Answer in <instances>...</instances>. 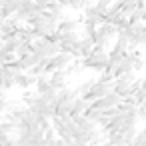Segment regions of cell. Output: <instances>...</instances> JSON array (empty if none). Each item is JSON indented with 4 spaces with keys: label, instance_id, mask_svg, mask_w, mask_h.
<instances>
[{
    "label": "cell",
    "instance_id": "1",
    "mask_svg": "<svg viewBox=\"0 0 146 146\" xmlns=\"http://www.w3.org/2000/svg\"><path fill=\"white\" fill-rule=\"evenodd\" d=\"M106 64H108V52H106V48H102L98 44H94L92 50H90V54L82 58V66L90 68L94 72H104Z\"/></svg>",
    "mask_w": 146,
    "mask_h": 146
},
{
    "label": "cell",
    "instance_id": "2",
    "mask_svg": "<svg viewBox=\"0 0 146 146\" xmlns=\"http://www.w3.org/2000/svg\"><path fill=\"white\" fill-rule=\"evenodd\" d=\"M80 38H82V36H80L76 30L58 32V34H56V40L60 42L62 50H66V52H70V54H74V56H78V42H80Z\"/></svg>",
    "mask_w": 146,
    "mask_h": 146
},
{
    "label": "cell",
    "instance_id": "3",
    "mask_svg": "<svg viewBox=\"0 0 146 146\" xmlns=\"http://www.w3.org/2000/svg\"><path fill=\"white\" fill-rule=\"evenodd\" d=\"M114 90V78L110 80V78H98V80H94V84H92V88H90V92H88V100H94V98H102V96H106L108 92H112Z\"/></svg>",
    "mask_w": 146,
    "mask_h": 146
},
{
    "label": "cell",
    "instance_id": "4",
    "mask_svg": "<svg viewBox=\"0 0 146 146\" xmlns=\"http://www.w3.org/2000/svg\"><path fill=\"white\" fill-rule=\"evenodd\" d=\"M72 58H74V54H70V52H66V50H60L58 54H54L52 58H48L46 74H50V72H54V70H62V68H66V66L72 62Z\"/></svg>",
    "mask_w": 146,
    "mask_h": 146
},
{
    "label": "cell",
    "instance_id": "5",
    "mask_svg": "<svg viewBox=\"0 0 146 146\" xmlns=\"http://www.w3.org/2000/svg\"><path fill=\"white\" fill-rule=\"evenodd\" d=\"M122 96L118 94V92H108L106 96H102V98H94V100H90V106L92 108H98V110H106V108H114V106H120L122 104Z\"/></svg>",
    "mask_w": 146,
    "mask_h": 146
},
{
    "label": "cell",
    "instance_id": "6",
    "mask_svg": "<svg viewBox=\"0 0 146 146\" xmlns=\"http://www.w3.org/2000/svg\"><path fill=\"white\" fill-rule=\"evenodd\" d=\"M132 82H136L134 72H126V74L116 76V78H114V92H118L120 96H124V94L128 92V88H130Z\"/></svg>",
    "mask_w": 146,
    "mask_h": 146
},
{
    "label": "cell",
    "instance_id": "7",
    "mask_svg": "<svg viewBox=\"0 0 146 146\" xmlns=\"http://www.w3.org/2000/svg\"><path fill=\"white\" fill-rule=\"evenodd\" d=\"M134 58H136V54H130V50L124 52L122 60H120L118 66L114 68V78L120 76V74H126V72H134Z\"/></svg>",
    "mask_w": 146,
    "mask_h": 146
},
{
    "label": "cell",
    "instance_id": "8",
    "mask_svg": "<svg viewBox=\"0 0 146 146\" xmlns=\"http://www.w3.org/2000/svg\"><path fill=\"white\" fill-rule=\"evenodd\" d=\"M32 84H36V76L30 74L28 70H22V72L16 74V88H20V90H28Z\"/></svg>",
    "mask_w": 146,
    "mask_h": 146
},
{
    "label": "cell",
    "instance_id": "9",
    "mask_svg": "<svg viewBox=\"0 0 146 146\" xmlns=\"http://www.w3.org/2000/svg\"><path fill=\"white\" fill-rule=\"evenodd\" d=\"M66 80H68V72L62 68V70H54V72H50V84L54 86V88H64L66 86Z\"/></svg>",
    "mask_w": 146,
    "mask_h": 146
},
{
    "label": "cell",
    "instance_id": "10",
    "mask_svg": "<svg viewBox=\"0 0 146 146\" xmlns=\"http://www.w3.org/2000/svg\"><path fill=\"white\" fill-rule=\"evenodd\" d=\"M90 108V100L84 98V96H76L74 98V104H72V116H78V114H86V110Z\"/></svg>",
    "mask_w": 146,
    "mask_h": 146
},
{
    "label": "cell",
    "instance_id": "11",
    "mask_svg": "<svg viewBox=\"0 0 146 146\" xmlns=\"http://www.w3.org/2000/svg\"><path fill=\"white\" fill-rule=\"evenodd\" d=\"M92 46H94L92 36H90V34L82 36V38H80V42H78V56H80V58L88 56V54H90V50H92Z\"/></svg>",
    "mask_w": 146,
    "mask_h": 146
},
{
    "label": "cell",
    "instance_id": "12",
    "mask_svg": "<svg viewBox=\"0 0 146 146\" xmlns=\"http://www.w3.org/2000/svg\"><path fill=\"white\" fill-rule=\"evenodd\" d=\"M36 92L38 94H44L52 84H50V74H40V76H36Z\"/></svg>",
    "mask_w": 146,
    "mask_h": 146
},
{
    "label": "cell",
    "instance_id": "13",
    "mask_svg": "<svg viewBox=\"0 0 146 146\" xmlns=\"http://www.w3.org/2000/svg\"><path fill=\"white\" fill-rule=\"evenodd\" d=\"M96 32H100V34H104V36H108V38H112L114 34H118V26L112 24V22H102V24L96 28Z\"/></svg>",
    "mask_w": 146,
    "mask_h": 146
},
{
    "label": "cell",
    "instance_id": "14",
    "mask_svg": "<svg viewBox=\"0 0 146 146\" xmlns=\"http://www.w3.org/2000/svg\"><path fill=\"white\" fill-rule=\"evenodd\" d=\"M78 20H58V24H56V28H58V32H68V30H76L78 28Z\"/></svg>",
    "mask_w": 146,
    "mask_h": 146
},
{
    "label": "cell",
    "instance_id": "15",
    "mask_svg": "<svg viewBox=\"0 0 146 146\" xmlns=\"http://www.w3.org/2000/svg\"><path fill=\"white\" fill-rule=\"evenodd\" d=\"M92 84H94V78L84 80V82L74 90V94H76V96H84V98H86V96H88V92H90V88H92Z\"/></svg>",
    "mask_w": 146,
    "mask_h": 146
},
{
    "label": "cell",
    "instance_id": "16",
    "mask_svg": "<svg viewBox=\"0 0 146 146\" xmlns=\"http://www.w3.org/2000/svg\"><path fill=\"white\" fill-rule=\"evenodd\" d=\"M114 52H128V38L126 36H116V44L112 46Z\"/></svg>",
    "mask_w": 146,
    "mask_h": 146
},
{
    "label": "cell",
    "instance_id": "17",
    "mask_svg": "<svg viewBox=\"0 0 146 146\" xmlns=\"http://www.w3.org/2000/svg\"><path fill=\"white\" fill-rule=\"evenodd\" d=\"M16 104H18V102H14V100H10V98L0 100V112H2V114H6V112L14 110V108H16Z\"/></svg>",
    "mask_w": 146,
    "mask_h": 146
},
{
    "label": "cell",
    "instance_id": "18",
    "mask_svg": "<svg viewBox=\"0 0 146 146\" xmlns=\"http://www.w3.org/2000/svg\"><path fill=\"white\" fill-rule=\"evenodd\" d=\"M90 36H92L94 44H98V46H102V48H106V46H108V42H110V38H108V36H104V34H100V32H94V34H90Z\"/></svg>",
    "mask_w": 146,
    "mask_h": 146
},
{
    "label": "cell",
    "instance_id": "19",
    "mask_svg": "<svg viewBox=\"0 0 146 146\" xmlns=\"http://www.w3.org/2000/svg\"><path fill=\"white\" fill-rule=\"evenodd\" d=\"M110 6H112V0H96V8L100 14H106L110 10Z\"/></svg>",
    "mask_w": 146,
    "mask_h": 146
},
{
    "label": "cell",
    "instance_id": "20",
    "mask_svg": "<svg viewBox=\"0 0 146 146\" xmlns=\"http://www.w3.org/2000/svg\"><path fill=\"white\" fill-rule=\"evenodd\" d=\"M16 58V52H8V50H2V48H0V60H2L4 64L6 62H12Z\"/></svg>",
    "mask_w": 146,
    "mask_h": 146
},
{
    "label": "cell",
    "instance_id": "21",
    "mask_svg": "<svg viewBox=\"0 0 146 146\" xmlns=\"http://www.w3.org/2000/svg\"><path fill=\"white\" fill-rule=\"evenodd\" d=\"M68 8L82 10V8H84V2H82V0H68Z\"/></svg>",
    "mask_w": 146,
    "mask_h": 146
},
{
    "label": "cell",
    "instance_id": "22",
    "mask_svg": "<svg viewBox=\"0 0 146 146\" xmlns=\"http://www.w3.org/2000/svg\"><path fill=\"white\" fill-rule=\"evenodd\" d=\"M42 146H56V136H44Z\"/></svg>",
    "mask_w": 146,
    "mask_h": 146
},
{
    "label": "cell",
    "instance_id": "23",
    "mask_svg": "<svg viewBox=\"0 0 146 146\" xmlns=\"http://www.w3.org/2000/svg\"><path fill=\"white\" fill-rule=\"evenodd\" d=\"M144 68V60L136 54V58H134V70H142Z\"/></svg>",
    "mask_w": 146,
    "mask_h": 146
},
{
    "label": "cell",
    "instance_id": "24",
    "mask_svg": "<svg viewBox=\"0 0 146 146\" xmlns=\"http://www.w3.org/2000/svg\"><path fill=\"white\" fill-rule=\"evenodd\" d=\"M140 116H142V118H146V100L140 104Z\"/></svg>",
    "mask_w": 146,
    "mask_h": 146
},
{
    "label": "cell",
    "instance_id": "25",
    "mask_svg": "<svg viewBox=\"0 0 146 146\" xmlns=\"http://www.w3.org/2000/svg\"><path fill=\"white\" fill-rule=\"evenodd\" d=\"M4 98H8V96H6V90L0 88V100H4Z\"/></svg>",
    "mask_w": 146,
    "mask_h": 146
},
{
    "label": "cell",
    "instance_id": "26",
    "mask_svg": "<svg viewBox=\"0 0 146 146\" xmlns=\"http://www.w3.org/2000/svg\"><path fill=\"white\" fill-rule=\"evenodd\" d=\"M140 84H142V88H146V76H144V78L140 80Z\"/></svg>",
    "mask_w": 146,
    "mask_h": 146
},
{
    "label": "cell",
    "instance_id": "27",
    "mask_svg": "<svg viewBox=\"0 0 146 146\" xmlns=\"http://www.w3.org/2000/svg\"><path fill=\"white\" fill-rule=\"evenodd\" d=\"M4 2H6V0H0V8H2V6H4Z\"/></svg>",
    "mask_w": 146,
    "mask_h": 146
},
{
    "label": "cell",
    "instance_id": "28",
    "mask_svg": "<svg viewBox=\"0 0 146 146\" xmlns=\"http://www.w3.org/2000/svg\"><path fill=\"white\" fill-rule=\"evenodd\" d=\"M0 82H2V68H0Z\"/></svg>",
    "mask_w": 146,
    "mask_h": 146
},
{
    "label": "cell",
    "instance_id": "29",
    "mask_svg": "<svg viewBox=\"0 0 146 146\" xmlns=\"http://www.w3.org/2000/svg\"><path fill=\"white\" fill-rule=\"evenodd\" d=\"M82 2H84V4H86V2H90V0H82Z\"/></svg>",
    "mask_w": 146,
    "mask_h": 146
},
{
    "label": "cell",
    "instance_id": "30",
    "mask_svg": "<svg viewBox=\"0 0 146 146\" xmlns=\"http://www.w3.org/2000/svg\"><path fill=\"white\" fill-rule=\"evenodd\" d=\"M6 2H8V0H6Z\"/></svg>",
    "mask_w": 146,
    "mask_h": 146
}]
</instances>
